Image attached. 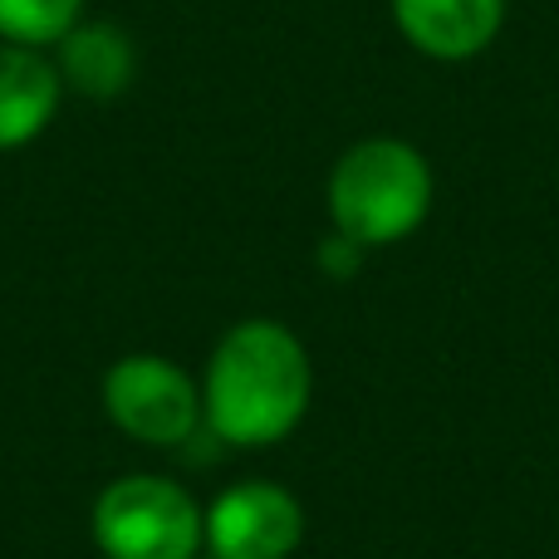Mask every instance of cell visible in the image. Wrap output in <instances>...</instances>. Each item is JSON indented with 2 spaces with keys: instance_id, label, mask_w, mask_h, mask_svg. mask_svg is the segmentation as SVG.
<instances>
[{
  "instance_id": "cell-1",
  "label": "cell",
  "mask_w": 559,
  "mask_h": 559,
  "mask_svg": "<svg viewBox=\"0 0 559 559\" xmlns=\"http://www.w3.org/2000/svg\"><path fill=\"white\" fill-rule=\"evenodd\" d=\"M314 368L295 329L241 319L222 334L202 378V423L226 447H275L305 423Z\"/></svg>"
},
{
  "instance_id": "cell-2",
  "label": "cell",
  "mask_w": 559,
  "mask_h": 559,
  "mask_svg": "<svg viewBox=\"0 0 559 559\" xmlns=\"http://www.w3.org/2000/svg\"><path fill=\"white\" fill-rule=\"evenodd\" d=\"M432 212V167L403 138H364L329 173V222L358 251H383Z\"/></svg>"
},
{
  "instance_id": "cell-3",
  "label": "cell",
  "mask_w": 559,
  "mask_h": 559,
  "mask_svg": "<svg viewBox=\"0 0 559 559\" xmlns=\"http://www.w3.org/2000/svg\"><path fill=\"white\" fill-rule=\"evenodd\" d=\"M88 525L104 559H197L206 550V511L182 481L157 472L108 481Z\"/></svg>"
},
{
  "instance_id": "cell-4",
  "label": "cell",
  "mask_w": 559,
  "mask_h": 559,
  "mask_svg": "<svg viewBox=\"0 0 559 559\" xmlns=\"http://www.w3.org/2000/svg\"><path fill=\"white\" fill-rule=\"evenodd\" d=\"M104 413L143 447H187L202 427V383L163 354H128L104 373Z\"/></svg>"
},
{
  "instance_id": "cell-5",
  "label": "cell",
  "mask_w": 559,
  "mask_h": 559,
  "mask_svg": "<svg viewBox=\"0 0 559 559\" xmlns=\"http://www.w3.org/2000/svg\"><path fill=\"white\" fill-rule=\"evenodd\" d=\"M305 540V511L275 481L226 486L206 506V555L212 559H289Z\"/></svg>"
},
{
  "instance_id": "cell-6",
  "label": "cell",
  "mask_w": 559,
  "mask_h": 559,
  "mask_svg": "<svg viewBox=\"0 0 559 559\" xmlns=\"http://www.w3.org/2000/svg\"><path fill=\"white\" fill-rule=\"evenodd\" d=\"M393 20L417 55L462 64L501 35L506 0H393Z\"/></svg>"
},
{
  "instance_id": "cell-7",
  "label": "cell",
  "mask_w": 559,
  "mask_h": 559,
  "mask_svg": "<svg viewBox=\"0 0 559 559\" xmlns=\"http://www.w3.org/2000/svg\"><path fill=\"white\" fill-rule=\"evenodd\" d=\"M59 69L45 49L25 45H0V153L35 143L59 114Z\"/></svg>"
},
{
  "instance_id": "cell-8",
  "label": "cell",
  "mask_w": 559,
  "mask_h": 559,
  "mask_svg": "<svg viewBox=\"0 0 559 559\" xmlns=\"http://www.w3.org/2000/svg\"><path fill=\"white\" fill-rule=\"evenodd\" d=\"M55 49H59L55 55L59 84L84 98L108 104V98H118L133 84V39L123 29L98 25V20H79Z\"/></svg>"
},
{
  "instance_id": "cell-9",
  "label": "cell",
  "mask_w": 559,
  "mask_h": 559,
  "mask_svg": "<svg viewBox=\"0 0 559 559\" xmlns=\"http://www.w3.org/2000/svg\"><path fill=\"white\" fill-rule=\"evenodd\" d=\"M84 20V0H0V45L49 49Z\"/></svg>"
},
{
  "instance_id": "cell-10",
  "label": "cell",
  "mask_w": 559,
  "mask_h": 559,
  "mask_svg": "<svg viewBox=\"0 0 559 559\" xmlns=\"http://www.w3.org/2000/svg\"><path fill=\"white\" fill-rule=\"evenodd\" d=\"M358 261H364V251H358L354 241H344V236H329V241L319 246V265H324L334 280H344L348 271H358Z\"/></svg>"
},
{
  "instance_id": "cell-11",
  "label": "cell",
  "mask_w": 559,
  "mask_h": 559,
  "mask_svg": "<svg viewBox=\"0 0 559 559\" xmlns=\"http://www.w3.org/2000/svg\"><path fill=\"white\" fill-rule=\"evenodd\" d=\"M197 559H212V555H197Z\"/></svg>"
}]
</instances>
